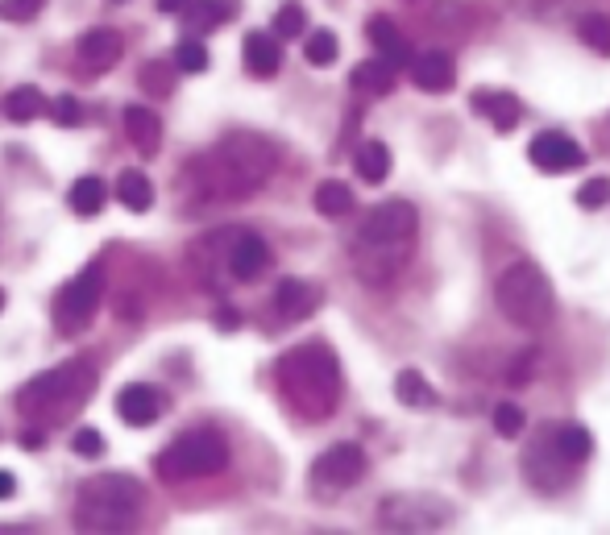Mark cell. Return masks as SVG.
Segmentation results:
<instances>
[{"label":"cell","mask_w":610,"mask_h":535,"mask_svg":"<svg viewBox=\"0 0 610 535\" xmlns=\"http://www.w3.org/2000/svg\"><path fill=\"white\" fill-rule=\"evenodd\" d=\"M21 448H42V428L38 432H21Z\"/></svg>","instance_id":"ee69618b"},{"label":"cell","mask_w":610,"mask_h":535,"mask_svg":"<svg viewBox=\"0 0 610 535\" xmlns=\"http://www.w3.org/2000/svg\"><path fill=\"white\" fill-rule=\"evenodd\" d=\"M303 30H308V13H303V5H295V0H287V5L274 13V34L279 38H299Z\"/></svg>","instance_id":"e575fe53"},{"label":"cell","mask_w":610,"mask_h":535,"mask_svg":"<svg viewBox=\"0 0 610 535\" xmlns=\"http://www.w3.org/2000/svg\"><path fill=\"white\" fill-rule=\"evenodd\" d=\"M395 394H399L403 407H436V390L424 382V374H415V370H403L395 378Z\"/></svg>","instance_id":"f1b7e54d"},{"label":"cell","mask_w":610,"mask_h":535,"mask_svg":"<svg viewBox=\"0 0 610 535\" xmlns=\"http://www.w3.org/2000/svg\"><path fill=\"white\" fill-rule=\"evenodd\" d=\"M528 158L540 175H565V171H577V166L586 162V150L565 133H540V137H532Z\"/></svg>","instance_id":"7c38bea8"},{"label":"cell","mask_w":610,"mask_h":535,"mask_svg":"<svg viewBox=\"0 0 610 535\" xmlns=\"http://www.w3.org/2000/svg\"><path fill=\"white\" fill-rule=\"evenodd\" d=\"M353 166H357V175H362L366 183H382L386 175H391V150H386L382 142H366L362 150H357Z\"/></svg>","instance_id":"4316f807"},{"label":"cell","mask_w":610,"mask_h":535,"mask_svg":"<svg viewBox=\"0 0 610 535\" xmlns=\"http://www.w3.org/2000/svg\"><path fill=\"white\" fill-rule=\"evenodd\" d=\"M117 200H121L129 212H150V204H154V187H150V179H146L142 171H121V179H117Z\"/></svg>","instance_id":"cb8c5ba5"},{"label":"cell","mask_w":610,"mask_h":535,"mask_svg":"<svg viewBox=\"0 0 610 535\" xmlns=\"http://www.w3.org/2000/svg\"><path fill=\"white\" fill-rule=\"evenodd\" d=\"M71 448L79 457H100L104 453V436L96 432V428H79L75 436H71Z\"/></svg>","instance_id":"f35d334b"},{"label":"cell","mask_w":610,"mask_h":535,"mask_svg":"<svg viewBox=\"0 0 610 535\" xmlns=\"http://www.w3.org/2000/svg\"><path fill=\"white\" fill-rule=\"evenodd\" d=\"M279 390L295 415L328 419L341 403V365L328 345H295L279 357Z\"/></svg>","instance_id":"277c9868"},{"label":"cell","mask_w":610,"mask_h":535,"mask_svg":"<svg viewBox=\"0 0 610 535\" xmlns=\"http://www.w3.org/2000/svg\"><path fill=\"white\" fill-rule=\"evenodd\" d=\"M366 473V453L357 444H332L328 453H320V461L312 465V486L320 494H341L349 486L362 482Z\"/></svg>","instance_id":"30bf717a"},{"label":"cell","mask_w":610,"mask_h":535,"mask_svg":"<svg viewBox=\"0 0 610 535\" xmlns=\"http://www.w3.org/2000/svg\"><path fill=\"white\" fill-rule=\"evenodd\" d=\"M415 208L407 200H382L366 212L362 233L353 241V270L366 287H386L403 274L415 249Z\"/></svg>","instance_id":"6da1fadb"},{"label":"cell","mask_w":610,"mask_h":535,"mask_svg":"<svg viewBox=\"0 0 610 535\" xmlns=\"http://www.w3.org/2000/svg\"><path fill=\"white\" fill-rule=\"evenodd\" d=\"M337 50H341L337 34L332 30H312L308 42H303V59H308L312 67H332L337 63Z\"/></svg>","instance_id":"4dcf8cb0"},{"label":"cell","mask_w":610,"mask_h":535,"mask_svg":"<svg viewBox=\"0 0 610 535\" xmlns=\"http://www.w3.org/2000/svg\"><path fill=\"white\" fill-rule=\"evenodd\" d=\"M270 270V245L258 233H237L229 241V274L237 283H258Z\"/></svg>","instance_id":"9a60e30c"},{"label":"cell","mask_w":610,"mask_h":535,"mask_svg":"<svg viewBox=\"0 0 610 535\" xmlns=\"http://www.w3.org/2000/svg\"><path fill=\"white\" fill-rule=\"evenodd\" d=\"M353 92H362V96H386L395 88V63H386L382 54L378 59H366V63H357L353 67Z\"/></svg>","instance_id":"7402d4cb"},{"label":"cell","mask_w":610,"mask_h":535,"mask_svg":"<svg viewBox=\"0 0 610 535\" xmlns=\"http://www.w3.org/2000/svg\"><path fill=\"white\" fill-rule=\"evenodd\" d=\"M100 295H104V266L100 262H88L59 291V299H54V320H59V328L67 336H75V332L88 328L92 316H96V307H100Z\"/></svg>","instance_id":"9c48e42d"},{"label":"cell","mask_w":610,"mask_h":535,"mask_svg":"<svg viewBox=\"0 0 610 535\" xmlns=\"http://www.w3.org/2000/svg\"><path fill=\"white\" fill-rule=\"evenodd\" d=\"M469 108L478 112V117H486L498 133H511L523 117V104L511 96V92H474L469 96Z\"/></svg>","instance_id":"e0dca14e"},{"label":"cell","mask_w":610,"mask_h":535,"mask_svg":"<svg viewBox=\"0 0 610 535\" xmlns=\"http://www.w3.org/2000/svg\"><path fill=\"white\" fill-rule=\"evenodd\" d=\"M17 494V477L13 473H5V469H0V502H9Z\"/></svg>","instance_id":"b9f144b4"},{"label":"cell","mask_w":610,"mask_h":535,"mask_svg":"<svg viewBox=\"0 0 610 535\" xmlns=\"http://www.w3.org/2000/svg\"><path fill=\"white\" fill-rule=\"evenodd\" d=\"M411 83L424 92H449L457 83V63L449 50H428L411 63Z\"/></svg>","instance_id":"2e32d148"},{"label":"cell","mask_w":610,"mask_h":535,"mask_svg":"<svg viewBox=\"0 0 610 535\" xmlns=\"http://www.w3.org/2000/svg\"><path fill=\"white\" fill-rule=\"evenodd\" d=\"M121 50H125V38L117 30H108V25H96V30H83L79 42H75V54H79V63L83 71H113L117 59H121Z\"/></svg>","instance_id":"5bb4252c"},{"label":"cell","mask_w":610,"mask_h":535,"mask_svg":"<svg viewBox=\"0 0 610 535\" xmlns=\"http://www.w3.org/2000/svg\"><path fill=\"white\" fill-rule=\"evenodd\" d=\"M237 13V5L233 0H191L187 5V30L191 34H208V30H216L220 21H229Z\"/></svg>","instance_id":"603a6c76"},{"label":"cell","mask_w":610,"mask_h":535,"mask_svg":"<svg viewBox=\"0 0 610 535\" xmlns=\"http://www.w3.org/2000/svg\"><path fill=\"white\" fill-rule=\"evenodd\" d=\"M241 54H245V71L258 79L279 75V67H283V50L274 42V34H245Z\"/></svg>","instance_id":"ffe728a7"},{"label":"cell","mask_w":610,"mask_h":535,"mask_svg":"<svg viewBox=\"0 0 610 535\" xmlns=\"http://www.w3.org/2000/svg\"><path fill=\"white\" fill-rule=\"evenodd\" d=\"M494 307L519 328H544L557 312V295L536 262H511L494 278Z\"/></svg>","instance_id":"8992f818"},{"label":"cell","mask_w":610,"mask_h":535,"mask_svg":"<svg viewBox=\"0 0 610 535\" xmlns=\"http://www.w3.org/2000/svg\"><path fill=\"white\" fill-rule=\"evenodd\" d=\"M104 200H108V191H104V183L96 175L75 179V187H71V212L75 216H96L104 208Z\"/></svg>","instance_id":"83f0119b"},{"label":"cell","mask_w":610,"mask_h":535,"mask_svg":"<svg viewBox=\"0 0 610 535\" xmlns=\"http://www.w3.org/2000/svg\"><path fill=\"white\" fill-rule=\"evenodd\" d=\"M92 390H96V361L92 357H71V361L54 365V370L25 382L21 394H17V407L34 428L46 432V428L71 424V419L88 407Z\"/></svg>","instance_id":"3957f363"},{"label":"cell","mask_w":610,"mask_h":535,"mask_svg":"<svg viewBox=\"0 0 610 535\" xmlns=\"http://www.w3.org/2000/svg\"><path fill=\"white\" fill-rule=\"evenodd\" d=\"M557 436H561V448L565 453L581 465V461H590V453H594V440H590V432L581 428V424H557Z\"/></svg>","instance_id":"d6a6232c"},{"label":"cell","mask_w":610,"mask_h":535,"mask_svg":"<svg viewBox=\"0 0 610 535\" xmlns=\"http://www.w3.org/2000/svg\"><path fill=\"white\" fill-rule=\"evenodd\" d=\"M46 0H0V21H30L42 13Z\"/></svg>","instance_id":"74e56055"},{"label":"cell","mask_w":610,"mask_h":535,"mask_svg":"<svg viewBox=\"0 0 610 535\" xmlns=\"http://www.w3.org/2000/svg\"><path fill=\"white\" fill-rule=\"evenodd\" d=\"M5 112H9L13 121H34V117H42V112H46V96L34 88V83H25V88H13L9 92Z\"/></svg>","instance_id":"f546056e"},{"label":"cell","mask_w":610,"mask_h":535,"mask_svg":"<svg viewBox=\"0 0 610 535\" xmlns=\"http://www.w3.org/2000/svg\"><path fill=\"white\" fill-rule=\"evenodd\" d=\"M175 79H179V63H162V59H150L137 71V83H142L146 96H171Z\"/></svg>","instance_id":"d4e9b609"},{"label":"cell","mask_w":610,"mask_h":535,"mask_svg":"<svg viewBox=\"0 0 610 535\" xmlns=\"http://www.w3.org/2000/svg\"><path fill=\"white\" fill-rule=\"evenodd\" d=\"M0 312H5V291H0Z\"/></svg>","instance_id":"f6af8a7d"},{"label":"cell","mask_w":610,"mask_h":535,"mask_svg":"<svg viewBox=\"0 0 610 535\" xmlns=\"http://www.w3.org/2000/svg\"><path fill=\"white\" fill-rule=\"evenodd\" d=\"M274 307H279L283 320H308L320 307V291L303 278H283L279 291H274Z\"/></svg>","instance_id":"d6986e66"},{"label":"cell","mask_w":610,"mask_h":535,"mask_svg":"<svg viewBox=\"0 0 610 535\" xmlns=\"http://www.w3.org/2000/svg\"><path fill=\"white\" fill-rule=\"evenodd\" d=\"M523 428H528V415H523V407H515V403H498L494 407V432L503 436V440H515Z\"/></svg>","instance_id":"d590c367"},{"label":"cell","mask_w":610,"mask_h":535,"mask_svg":"<svg viewBox=\"0 0 610 535\" xmlns=\"http://www.w3.org/2000/svg\"><path fill=\"white\" fill-rule=\"evenodd\" d=\"M536 365H540V353H536V349H523V353L515 357V365H511V374H507V382H515V386H523V382H528V378H532V370H536Z\"/></svg>","instance_id":"ab89813d"},{"label":"cell","mask_w":610,"mask_h":535,"mask_svg":"<svg viewBox=\"0 0 610 535\" xmlns=\"http://www.w3.org/2000/svg\"><path fill=\"white\" fill-rule=\"evenodd\" d=\"M142 482L129 473H100L92 482L79 486L75 498V527L92 531V535H113V531H129L142 515Z\"/></svg>","instance_id":"5b68a950"},{"label":"cell","mask_w":610,"mask_h":535,"mask_svg":"<svg viewBox=\"0 0 610 535\" xmlns=\"http://www.w3.org/2000/svg\"><path fill=\"white\" fill-rule=\"evenodd\" d=\"M316 212L320 216H332V220H341L353 212V191L341 183V179H328L316 187Z\"/></svg>","instance_id":"484cf974"},{"label":"cell","mask_w":610,"mask_h":535,"mask_svg":"<svg viewBox=\"0 0 610 535\" xmlns=\"http://www.w3.org/2000/svg\"><path fill=\"white\" fill-rule=\"evenodd\" d=\"M229 465V444L220 432L212 428H196V432H183L179 440H171L158 453L154 469L162 482H196V477H212Z\"/></svg>","instance_id":"52a82bcc"},{"label":"cell","mask_w":610,"mask_h":535,"mask_svg":"<svg viewBox=\"0 0 610 535\" xmlns=\"http://www.w3.org/2000/svg\"><path fill=\"white\" fill-rule=\"evenodd\" d=\"M577 38L594 54H610V17L606 13H586L577 21Z\"/></svg>","instance_id":"1f68e13d"},{"label":"cell","mask_w":610,"mask_h":535,"mask_svg":"<svg viewBox=\"0 0 610 535\" xmlns=\"http://www.w3.org/2000/svg\"><path fill=\"white\" fill-rule=\"evenodd\" d=\"M573 473H577V461L561 448V436H557V424H548L532 444H528V453H523V477L544 490V494H557L573 482Z\"/></svg>","instance_id":"ba28073f"},{"label":"cell","mask_w":610,"mask_h":535,"mask_svg":"<svg viewBox=\"0 0 610 535\" xmlns=\"http://www.w3.org/2000/svg\"><path fill=\"white\" fill-rule=\"evenodd\" d=\"M175 63H179V71H191V75L208 71V46L200 38H183L175 46Z\"/></svg>","instance_id":"836d02e7"},{"label":"cell","mask_w":610,"mask_h":535,"mask_svg":"<svg viewBox=\"0 0 610 535\" xmlns=\"http://www.w3.org/2000/svg\"><path fill=\"white\" fill-rule=\"evenodd\" d=\"M610 204V179H590V183H581L577 187V208H586V212H598Z\"/></svg>","instance_id":"8d00e7d4"},{"label":"cell","mask_w":610,"mask_h":535,"mask_svg":"<svg viewBox=\"0 0 610 535\" xmlns=\"http://www.w3.org/2000/svg\"><path fill=\"white\" fill-rule=\"evenodd\" d=\"M382 519L391 531H440L449 511L432 498H391L382 506Z\"/></svg>","instance_id":"8fae6325"},{"label":"cell","mask_w":610,"mask_h":535,"mask_svg":"<svg viewBox=\"0 0 610 535\" xmlns=\"http://www.w3.org/2000/svg\"><path fill=\"white\" fill-rule=\"evenodd\" d=\"M191 0H158V13H187Z\"/></svg>","instance_id":"7bdbcfd3"},{"label":"cell","mask_w":610,"mask_h":535,"mask_svg":"<svg viewBox=\"0 0 610 535\" xmlns=\"http://www.w3.org/2000/svg\"><path fill=\"white\" fill-rule=\"evenodd\" d=\"M166 407H171V399H166V390H158V386L129 382V386L117 390V415L133 428H146V424H154V419H162Z\"/></svg>","instance_id":"4fadbf2b"},{"label":"cell","mask_w":610,"mask_h":535,"mask_svg":"<svg viewBox=\"0 0 610 535\" xmlns=\"http://www.w3.org/2000/svg\"><path fill=\"white\" fill-rule=\"evenodd\" d=\"M279 166V154L258 133H229L196 162V183L212 200H245Z\"/></svg>","instance_id":"7a4b0ae2"},{"label":"cell","mask_w":610,"mask_h":535,"mask_svg":"<svg viewBox=\"0 0 610 535\" xmlns=\"http://www.w3.org/2000/svg\"><path fill=\"white\" fill-rule=\"evenodd\" d=\"M366 34H370V42H374V50L382 54L386 63H395V67H411L415 59H411V46L403 42V34H399V25L391 21V17H370V25H366Z\"/></svg>","instance_id":"44dd1931"},{"label":"cell","mask_w":610,"mask_h":535,"mask_svg":"<svg viewBox=\"0 0 610 535\" xmlns=\"http://www.w3.org/2000/svg\"><path fill=\"white\" fill-rule=\"evenodd\" d=\"M50 117L59 121V125H79V104H75V96H59L50 104Z\"/></svg>","instance_id":"60d3db41"},{"label":"cell","mask_w":610,"mask_h":535,"mask_svg":"<svg viewBox=\"0 0 610 535\" xmlns=\"http://www.w3.org/2000/svg\"><path fill=\"white\" fill-rule=\"evenodd\" d=\"M125 133H129L133 150H137V154H146V158H154L158 146H162V121H158V112H154V108L129 104V108H125Z\"/></svg>","instance_id":"ac0fdd59"}]
</instances>
